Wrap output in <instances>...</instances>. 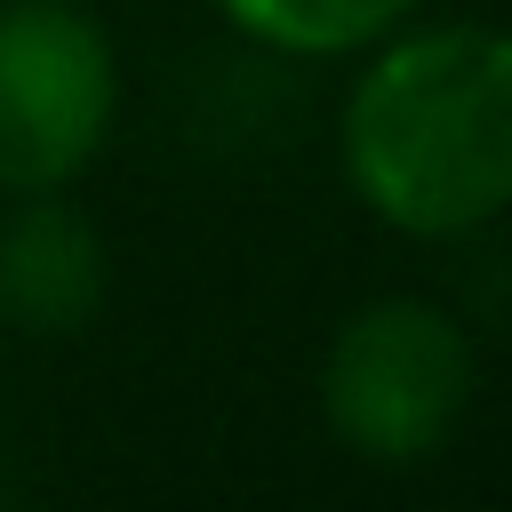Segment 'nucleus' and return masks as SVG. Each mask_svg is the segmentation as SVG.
Segmentation results:
<instances>
[{"instance_id": "f257e3e1", "label": "nucleus", "mask_w": 512, "mask_h": 512, "mask_svg": "<svg viewBox=\"0 0 512 512\" xmlns=\"http://www.w3.org/2000/svg\"><path fill=\"white\" fill-rule=\"evenodd\" d=\"M336 120L352 200L408 240H464L512 208V32L400 24L360 48Z\"/></svg>"}, {"instance_id": "f03ea898", "label": "nucleus", "mask_w": 512, "mask_h": 512, "mask_svg": "<svg viewBox=\"0 0 512 512\" xmlns=\"http://www.w3.org/2000/svg\"><path fill=\"white\" fill-rule=\"evenodd\" d=\"M472 376V336L448 320V304L368 296L320 352V416L360 464L408 472L448 448L472 408Z\"/></svg>"}, {"instance_id": "7ed1b4c3", "label": "nucleus", "mask_w": 512, "mask_h": 512, "mask_svg": "<svg viewBox=\"0 0 512 512\" xmlns=\"http://www.w3.org/2000/svg\"><path fill=\"white\" fill-rule=\"evenodd\" d=\"M120 120V56L72 0L0 8V192H64Z\"/></svg>"}, {"instance_id": "20e7f679", "label": "nucleus", "mask_w": 512, "mask_h": 512, "mask_svg": "<svg viewBox=\"0 0 512 512\" xmlns=\"http://www.w3.org/2000/svg\"><path fill=\"white\" fill-rule=\"evenodd\" d=\"M104 232L64 192H16L0 216V320L24 336H72L104 304Z\"/></svg>"}, {"instance_id": "39448f33", "label": "nucleus", "mask_w": 512, "mask_h": 512, "mask_svg": "<svg viewBox=\"0 0 512 512\" xmlns=\"http://www.w3.org/2000/svg\"><path fill=\"white\" fill-rule=\"evenodd\" d=\"M232 32L280 56H360L384 32H400L424 0H216Z\"/></svg>"}]
</instances>
